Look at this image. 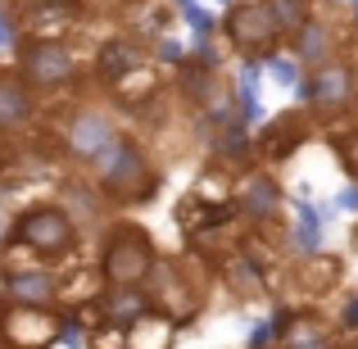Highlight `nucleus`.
<instances>
[{"instance_id":"nucleus-1","label":"nucleus","mask_w":358,"mask_h":349,"mask_svg":"<svg viewBox=\"0 0 358 349\" xmlns=\"http://www.w3.org/2000/svg\"><path fill=\"white\" fill-rule=\"evenodd\" d=\"M91 177L105 191V200L114 209H136V204H150L159 191V168L150 159V150L141 145L136 136L118 131V141L105 150V155L91 164Z\"/></svg>"},{"instance_id":"nucleus-2","label":"nucleus","mask_w":358,"mask_h":349,"mask_svg":"<svg viewBox=\"0 0 358 349\" xmlns=\"http://www.w3.org/2000/svg\"><path fill=\"white\" fill-rule=\"evenodd\" d=\"M159 245L141 222L131 218H118V222H105L100 232V259H96V272L105 286H150L159 272Z\"/></svg>"},{"instance_id":"nucleus-3","label":"nucleus","mask_w":358,"mask_h":349,"mask_svg":"<svg viewBox=\"0 0 358 349\" xmlns=\"http://www.w3.org/2000/svg\"><path fill=\"white\" fill-rule=\"evenodd\" d=\"M222 36L245 64H263L281 55V41H290V27L272 0H231L222 14Z\"/></svg>"},{"instance_id":"nucleus-4","label":"nucleus","mask_w":358,"mask_h":349,"mask_svg":"<svg viewBox=\"0 0 358 349\" xmlns=\"http://www.w3.org/2000/svg\"><path fill=\"white\" fill-rule=\"evenodd\" d=\"M14 69L23 73V82L36 91V96H59L78 82V50H73L64 36L50 32H27L18 36L14 45Z\"/></svg>"},{"instance_id":"nucleus-5","label":"nucleus","mask_w":358,"mask_h":349,"mask_svg":"<svg viewBox=\"0 0 358 349\" xmlns=\"http://www.w3.org/2000/svg\"><path fill=\"white\" fill-rule=\"evenodd\" d=\"M82 241V227L64 204H32L14 218V245L27 250L32 259L64 263Z\"/></svg>"},{"instance_id":"nucleus-6","label":"nucleus","mask_w":358,"mask_h":349,"mask_svg":"<svg viewBox=\"0 0 358 349\" xmlns=\"http://www.w3.org/2000/svg\"><path fill=\"white\" fill-rule=\"evenodd\" d=\"M114 141H118V118L109 114L105 105H96V100L73 105L69 114H64V122H59V150L82 168H91Z\"/></svg>"},{"instance_id":"nucleus-7","label":"nucleus","mask_w":358,"mask_h":349,"mask_svg":"<svg viewBox=\"0 0 358 349\" xmlns=\"http://www.w3.org/2000/svg\"><path fill=\"white\" fill-rule=\"evenodd\" d=\"M299 96H304L308 114H322V118L327 114H350L358 105V64L336 55V59L308 69L304 82H299Z\"/></svg>"},{"instance_id":"nucleus-8","label":"nucleus","mask_w":358,"mask_h":349,"mask_svg":"<svg viewBox=\"0 0 358 349\" xmlns=\"http://www.w3.org/2000/svg\"><path fill=\"white\" fill-rule=\"evenodd\" d=\"M0 290H5V304L55 308V299H59V272L50 263H9V268H0Z\"/></svg>"},{"instance_id":"nucleus-9","label":"nucleus","mask_w":358,"mask_h":349,"mask_svg":"<svg viewBox=\"0 0 358 349\" xmlns=\"http://www.w3.org/2000/svg\"><path fill=\"white\" fill-rule=\"evenodd\" d=\"M0 336L9 349H50L64 336V318H55L50 308H27V304H5L0 318Z\"/></svg>"},{"instance_id":"nucleus-10","label":"nucleus","mask_w":358,"mask_h":349,"mask_svg":"<svg viewBox=\"0 0 358 349\" xmlns=\"http://www.w3.org/2000/svg\"><path fill=\"white\" fill-rule=\"evenodd\" d=\"M150 59L145 36H105L96 45V82H105L109 91H118L127 78H136Z\"/></svg>"},{"instance_id":"nucleus-11","label":"nucleus","mask_w":358,"mask_h":349,"mask_svg":"<svg viewBox=\"0 0 358 349\" xmlns=\"http://www.w3.org/2000/svg\"><path fill=\"white\" fill-rule=\"evenodd\" d=\"M36 100L41 96L23 82V73L0 69V136H23V131H32L36 114H41Z\"/></svg>"},{"instance_id":"nucleus-12","label":"nucleus","mask_w":358,"mask_h":349,"mask_svg":"<svg viewBox=\"0 0 358 349\" xmlns=\"http://www.w3.org/2000/svg\"><path fill=\"white\" fill-rule=\"evenodd\" d=\"M308 136H313V118H308V109H286V114H277L259 136H254V150H259L268 164H277V159L295 155Z\"/></svg>"},{"instance_id":"nucleus-13","label":"nucleus","mask_w":358,"mask_h":349,"mask_svg":"<svg viewBox=\"0 0 358 349\" xmlns=\"http://www.w3.org/2000/svg\"><path fill=\"white\" fill-rule=\"evenodd\" d=\"M281 209H286V195H281L277 177L272 173H250L245 182L236 186V213L245 222H254V227H268V222L281 218Z\"/></svg>"},{"instance_id":"nucleus-14","label":"nucleus","mask_w":358,"mask_h":349,"mask_svg":"<svg viewBox=\"0 0 358 349\" xmlns=\"http://www.w3.org/2000/svg\"><path fill=\"white\" fill-rule=\"evenodd\" d=\"M290 55L299 59V69H304V73L341 55V36H336V27L327 23V14L317 5H313V14H308L304 23L290 32Z\"/></svg>"},{"instance_id":"nucleus-15","label":"nucleus","mask_w":358,"mask_h":349,"mask_svg":"<svg viewBox=\"0 0 358 349\" xmlns=\"http://www.w3.org/2000/svg\"><path fill=\"white\" fill-rule=\"evenodd\" d=\"M96 304H100L105 327L127 332L131 322H141V318L155 308V295H150V286H105V295H100Z\"/></svg>"},{"instance_id":"nucleus-16","label":"nucleus","mask_w":358,"mask_h":349,"mask_svg":"<svg viewBox=\"0 0 358 349\" xmlns=\"http://www.w3.org/2000/svg\"><path fill=\"white\" fill-rule=\"evenodd\" d=\"M173 332H177V318L150 308L141 322H131L127 332H122V345L127 349H173Z\"/></svg>"},{"instance_id":"nucleus-17","label":"nucleus","mask_w":358,"mask_h":349,"mask_svg":"<svg viewBox=\"0 0 358 349\" xmlns=\"http://www.w3.org/2000/svg\"><path fill=\"white\" fill-rule=\"evenodd\" d=\"M64 209L78 218V227H91V222H100L105 218V209H114V204L105 200V191H100L96 182H69L64 186Z\"/></svg>"},{"instance_id":"nucleus-18","label":"nucleus","mask_w":358,"mask_h":349,"mask_svg":"<svg viewBox=\"0 0 358 349\" xmlns=\"http://www.w3.org/2000/svg\"><path fill=\"white\" fill-rule=\"evenodd\" d=\"M286 349H331V332L317 313H299L286 322V336H281Z\"/></svg>"},{"instance_id":"nucleus-19","label":"nucleus","mask_w":358,"mask_h":349,"mask_svg":"<svg viewBox=\"0 0 358 349\" xmlns=\"http://www.w3.org/2000/svg\"><path fill=\"white\" fill-rule=\"evenodd\" d=\"M290 236H295V245L304 254H317V245H322V232H317V213L308 200H295V222H290Z\"/></svg>"},{"instance_id":"nucleus-20","label":"nucleus","mask_w":358,"mask_h":349,"mask_svg":"<svg viewBox=\"0 0 358 349\" xmlns=\"http://www.w3.org/2000/svg\"><path fill=\"white\" fill-rule=\"evenodd\" d=\"M182 18H186V23H191V27H195V32H200V36H204V32H209V27H213V18L204 14L200 5H182Z\"/></svg>"},{"instance_id":"nucleus-21","label":"nucleus","mask_w":358,"mask_h":349,"mask_svg":"<svg viewBox=\"0 0 358 349\" xmlns=\"http://www.w3.org/2000/svg\"><path fill=\"white\" fill-rule=\"evenodd\" d=\"M341 204H345V209H358V186H350V191L341 195Z\"/></svg>"},{"instance_id":"nucleus-22","label":"nucleus","mask_w":358,"mask_h":349,"mask_svg":"<svg viewBox=\"0 0 358 349\" xmlns=\"http://www.w3.org/2000/svg\"><path fill=\"white\" fill-rule=\"evenodd\" d=\"M9 32H14V27H9V18H5V14H0V41H5V36H9Z\"/></svg>"},{"instance_id":"nucleus-23","label":"nucleus","mask_w":358,"mask_h":349,"mask_svg":"<svg viewBox=\"0 0 358 349\" xmlns=\"http://www.w3.org/2000/svg\"><path fill=\"white\" fill-rule=\"evenodd\" d=\"M0 241H5V213H0Z\"/></svg>"},{"instance_id":"nucleus-24","label":"nucleus","mask_w":358,"mask_h":349,"mask_svg":"<svg viewBox=\"0 0 358 349\" xmlns=\"http://www.w3.org/2000/svg\"><path fill=\"white\" fill-rule=\"evenodd\" d=\"M0 318H5V304H0Z\"/></svg>"},{"instance_id":"nucleus-25","label":"nucleus","mask_w":358,"mask_h":349,"mask_svg":"<svg viewBox=\"0 0 358 349\" xmlns=\"http://www.w3.org/2000/svg\"><path fill=\"white\" fill-rule=\"evenodd\" d=\"M354 109H358V105H354Z\"/></svg>"}]
</instances>
